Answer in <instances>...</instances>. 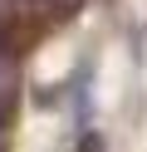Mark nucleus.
<instances>
[{"instance_id": "1", "label": "nucleus", "mask_w": 147, "mask_h": 152, "mask_svg": "<svg viewBox=\"0 0 147 152\" xmlns=\"http://www.w3.org/2000/svg\"><path fill=\"white\" fill-rule=\"evenodd\" d=\"M78 152H103V142H98V137H83V147H78Z\"/></svg>"}]
</instances>
